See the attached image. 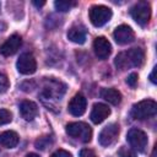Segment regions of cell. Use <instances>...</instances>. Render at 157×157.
Returning <instances> with one entry per match:
<instances>
[{
    "instance_id": "1",
    "label": "cell",
    "mask_w": 157,
    "mask_h": 157,
    "mask_svg": "<svg viewBox=\"0 0 157 157\" xmlns=\"http://www.w3.org/2000/svg\"><path fill=\"white\" fill-rule=\"evenodd\" d=\"M145 60V53L141 48H131L126 52L119 53L115 59L114 64L119 70H126L132 66H141Z\"/></svg>"
},
{
    "instance_id": "2",
    "label": "cell",
    "mask_w": 157,
    "mask_h": 157,
    "mask_svg": "<svg viewBox=\"0 0 157 157\" xmlns=\"http://www.w3.org/2000/svg\"><path fill=\"white\" fill-rule=\"evenodd\" d=\"M65 131L69 136L80 140L81 142H90L92 137V129L88 124L82 121L69 123L65 128Z\"/></svg>"
},
{
    "instance_id": "3",
    "label": "cell",
    "mask_w": 157,
    "mask_h": 157,
    "mask_svg": "<svg viewBox=\"0 0 157 157\" xmlns=\"http://www.w3.org/2000/svg\"><path fill=\"white\" fill-rule=\"evenodd\" d=\"M157 112V104L152 99H145L132 105L131 117L137 120H145L150 117H153Z\"/></svg>"
},
{
    "instance_id": "4",
    "label": "cell",
    "mask_w": 157,
    "mask_h": 157,
    "mask_svg": "<svg viewBox=\"0 0 157 157\" xmlns=\"http://www.w3.org/2000/svg\"><path fill=\"white\" fill-rule=\"evenodd\" d=\"M90 21L93 26L101 27L112 18V10L104 5H94L90 9Z\"/></svg>"
},
{
    "instance_id": "5",
    "label": "cell",
    "mask_w": 157,
    "mask_h": 157,
    "mask_svg": "<svg viewBox=\"0 0 157 157\" xmlns=\"http://www.w3.org/2000/svg\"><path fill=\"white\" fill-rule=\"evenodd\" d=\"M131 17L140 26H146L151 17V7L147 1H140L135 4L130 10Z\"/></svg>"
},
{
    "instance_id": "6",
    "label": "cell",
    "mask_w": 157,
    "mask_h": 157,
    "mask_svg": "<svg viewBox=\"0 0 157 157\" xmlns=\"http://www.w3.org/2000/svg\"><path fill=\"white\" fill-rule=\"evenodd\" d=\"M126 140H128L129 145L131 146V148L134 151H139V152L145 151V148L147 146V142H148L147 135L142 130L136 129V128H132L128 131Z\"/></svg>"
},
{
    "instance_id": "7",
    "label": "cell",
    "mask_w": 157,
    "mask_h": 157,
    "mask_svg": "<svg viewBox=\"0 0 157 157\" xmlns=\"http://www.w3.org/2000/svg\"><path fill=\"white\" fill-rule=\"evenodd\" d=\"M17 70L20 74L22 75H31L33 72H36L37 70V63L34 56L31 53H23L20 55L18 60H17Z\"/></svg>"
},
{
    "instance_id": "8",
    "label": "cell",
    "mask_w": 157,
    "mask_h": 157,
    "mask_svg": "<svg viewBox=\"0 0 157 157\" xmlns=\"http://www.w3.org/2000/svg\"><path fill=\"white\" fill-rule=\"evenodd\" d=\"M118 135H119V125L115 123H112L102 129V131L98 135V142L99 145L107 147L115 142Z\"/></svg>"
},
{
    "instance_id": "9",
    "label": "cell",
    "mask_w": 157,
    "mask_h": 157,
    "mask_svg": "<svg viewBox=\"0 0 157 157\" xmlns=\"http://www.w3.org/2000/svg\"><path fill=\"white\" fill-rule=\"evenodd\" d=\"M113 36H114L115 42H117L118 44H120V45L129 44V43H131V42L134 40V38H135L134 31H132L129 26H126V25H120V26H118V27L115 28Z\"/></svg>"
},
{
    "instance_id": "10",
    "label": "cell",
    "mask_w": 157,
    "mask_h": 157,
    "mask_svg": "<svg viewBox=\"0 0 157 157\" xmlns=\"http://www.w3.org/2000/svg\"><path fill=\"white\" fill-rule=\"evenodd\" d=\"M86 107H87L86 97L83 94H81V93H77L69 102L67 109L74 117H80L86 112Z\"/></svg>"
},
{
    "instance_id": "11",
    "label": "cell",
    "mask_w": 157,
    "mask_h": 157,
    "mask_svg": "<svg viewBox=\"0 0 157 157\" xmlns=\"http://www.w3.org/2000/svg\"><path fill=\"white\" fill-rule=\"evenodd\" d=\"M93 50L98 59L104 60L107 59L112 53V45L109 40L104 37H97L93 42Z\"/></svg>"
},
{
    "instance_id": "12",
    "label": "cell",
    "mask_w": 157,
    "mask_h": 157,
    "mask_svg": "<svg viewBox=\"0 0 157 157\" xmlns=\"http://www.w3.org/2000/svg\"><path fill=\"white\" fill-rule=\"evenodd\" d=\"M110 114V108L104 104V103H94L93 104V108L91 110V120L94 123V124H99L102 121H104Z\"/></svg>"
},
{
    "instance_id": "13",
    "label": "cell",
    "mask_w": 157,
    "mask_h": 157,
    "mask_svg": "<svg viewBox=\"0 0 157 157\" xmlns=\"http://www.w3.org/2000/svg\"><path fill=\"white\" fill-rule=\"evenodd\" d=\"M21 44H22L21 37H20L18 34H12V36L1 45L0 52H1V54L5 55V56L13 55V54L18 50V48L21 47Z\"/></svg>"
},
{
    "instance_id": "14",
    "label": "cell",
    "mask_w": 157,
    "mask_h": 157,
    "mask_svg": "<svg viewBox=\"0 0 157 157\" xmlns=\"http://www.w3.org/2000/svg\"><path fill=\"white\" fill-rule=\"evenodd\" d=\"M20 113L25 120L31 121L38 115V107L32 101H23L20 104Z\"/></svg>"
},
{
    "instance_id": "15",
    "label": "cell",
    "mask_w": 157,
    "mask_h": 157,
    "mask_svg": "<svg viewBox=\"0 0 157 157\" xmlns=\"http://www.w3.org/2000/svg\"><path fill=\"white\" fill-rule=\"evenodd\" d=\"M87 31L82 25H74L69 31H67V38L77 44H83L86 40Z\"/></svg>"
},
{
    "instance_id": "16",
    "label": "cell",
    "mask_w": 157,
    "mask_h": 157,
    "mask_svg": "<svg viewBox=\"0 0 157 157\" xmlns=\"http://www.w3.org/2000/svg\"><path fill=\"white\" fill-rule=\"evenodd\" d=\"M101 97L113 105L119 104L121 101V94L115 88H102L101 90Z\"/></svg>"
},
{
    "instance_id": "17",
    "label": "cell",
    "mask_w": 157,
    "mask_h": 157,
    "mask_svg": "<svg viewBox=\"0 0 157 157\" xmlns=\"http://www.w3.org/2000/svg\"><path fill=\"white\" fill-rule=\"evenodd\" d=\"M0 144L6 148H13L18 144V135L15 131H4L0 134Z\"/></svg>"
},
{
    "instance_id": "18",
    "label": "cell",
    "mask_w": 157,
    "mask_h": 157,
    "mask_svg": "<svg viewBox=\"0 0 157 157\" xmlns=\"http://www.w3.org/2000/svg\"><path fill=\"white\" fill-rule=\"evenodd\" d=\"M54 6L60 12H67L71 10V7L76 6V1H66V0H59L54 2Z\"/></svg>"
},
{
    "instance_id": "19",
    "label": "cell",
    "mask_w": 157,
    "mask_h": 157,
    "mask_svg": "<svg viewBox=\"0 0 157 157\" xmlns=\"http://www.w3.org/2000/svg\"><path fill=\"white\" fill-rule=\"evenodd\" d=\"M118 156L119 157H136V153L132 148L126 147V146H121L118 151Z\"/></svg>"
},
{
    "instance_id": "20",
    "label": "cell",
    "mask_w": 157,
    "mask_h": 157,
    "mask_svg": "<svg viewBox=\"0 0 157 157\" xmlns=\"http://www.w3.org/2000/svg\"><path fill=\"white\" fill-rule=\"evenodd\" d=\"M12 120V115L9 110L6 109H0V125L9 124Z\"/></svg>"
},
{
    "instance_id": "21",
    "label": "cell",
    "mask_w": 157,
    "mask_h": 157,
    "mask_svg": "<svg viewBox=\"0 0 157 157\" xmlns=\"http://www.w3.org/2000/svg\"><path fill=\"white\" fill-rule=\"evenodd\" d=\"M9 87H10V82H9L7 76L4 72H0V93L6 92Z\"/></svg>"
},
{
    "instance_id": "22",
    "label": "cell",
    "mask_w": 157,
    "mask_h": 157,
    "mask_svg": "<svg viewBox=\"0 0 157 157\" xmlns=\"http://www.w3.org/2000/svg\"><path fill=\"white\" fill-rule=\"evenodd\" d=\"M126 83H128L130 87H135L136 83H137V74H135V72L130 74V75L128 76V78H126Z\"/></svg>"
},
{
    "instance_id": "23",
    "label": "cell",
    "mask_w": 157,
    "mask_h": 157,
    "mask_svg": "<svg viewBox=\"0 0 157 157\" xmlns=\"http://www.w3.org/2000/svg\"><path fill=\"white\" fill-rule=\"evenodd\" d=\"M52 157H72V155H71L70 152L65 151V150H56V151L52 155Z\"/></svg>"
},
{
    "instance_id": "24",
    "label": "cell",
    "mask_w": 157,
    "mask_h": 157,
    "mask_svg": "<svg viewBox=\"0 0 157 157\" xmlns=\"http://www.w3.org/2000/svg\"><path fill=\"white\" fill-rule=\"evenodd\" d=\"M78 157H96V153L90 148H82L80 151V156Z\"/></svg>"
},
{
    "instance_id": "25",
    "label": "cell",
    "mask_w": 157,
    "mask_h": 157,
    "mask_svg": "<svg viewBox=\"0 0 157 157\" xmlns=\"http://www.w3.org/2000/svg\"><path fill=\"white\" fill-rule=\"evenodd\" d=\"M156 69H157V67L155 66L153 70H152V72H151V75H150V80H151L152 83H156V77H155V76H156Z\"/></svg>"
},
{
    "instance_id": "26",
    "label": "cell",
    "mask_w": 157,
    "mask_h": 157,
    "mask_svg": "<svg viewBox=\"0 0 157 157\" xmlns=\"http://www.w3.org/2000/svg\"><path fill=\"white\" fill-rule=\"evenodd\" d=\"M45 2L44 1H33V5H36L37 7H40V6H43Z\"/></svg>"
},
{
    "instance_id": "27",
    "label": "cell",
    "mask_w": 157,
    "mask_h": 157,
    "mask_svg": "<svg viewBox=\"0 0 157 157\" xmlns=\"http://www.w3.org/2000/svg\"><path fill=\"white\" fill-rule=\"evenodd\" d=\"M26 157H39L38 155H36V153H28Z\"/></svg>"
},
{
    "instance_id": "28",
    "label": "cell",
    "mask_w": 157,
    "mask_h": 157,
    "mask_svg": "<svg viewBox=\"0 0 157 157\" xmlns=\"http://www.w3.org/2000/svg\"><path fill=\"white\" fill-rule=\"evenodd\" d=\"M0 9H1V5H0Z\"/></svg>"
}]
</instances>
